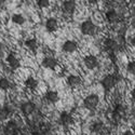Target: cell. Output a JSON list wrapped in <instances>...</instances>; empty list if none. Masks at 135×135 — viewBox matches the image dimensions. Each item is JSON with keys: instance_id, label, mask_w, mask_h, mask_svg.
I'll return each instance as SVG.
<instances>
[{"instance_id": "1", "label": "cell", "mask_w": 135, "mask_h": 135, "mask_svg": "<svg viewBox=\"0 0 135 135\" xmlns=\"http://www.w3.org/2000/svg\"><path fill=\"white\" fill-rule=\"evenodd\" d=\"M120 80V77L118 75H107L106 77L103 78L102 80V85L105 89V91H110V90L116 85V83Z\"/></svg>"}, {"instance_id": "2", "label": "cell", "mask_w": 135, "mask_h": 135, "mask_svg": "<svg viewBox=\"0 0 135 135\" xmlns=\"http://www.w3.org/2000/svg\"><path fill=\"white\" fill-rule=\"evenodd\" d=\"M97 31V27L91 20H86L81 24V32L85 36H93Z\"/></svg>"}, {"instance_id": "3", "label": "cell", "mask_w": 135, "mask_h": 135, "mask_svg": "<svg viewBox=\"0 0 135 135\" xmlns=\"http://www.w3.org/2000/svg\"><path fill=\"white\" fill-rule=\"evenodd\" d=\"M104 46L106 51L109 53V55H112V54L116 55V53L119 51V48H120V44L115 39H111V38H107L104 41Z\"/></svg>"}, {"instance_id": "4", "label": "cell", "mask_w": 135, "mask_h": 135, "mask_svg": "<svg viewBox=\"0 0 135 135\" xmlns=\"http://www.w3.org/2000/svg\"><path fill=\"white\" fill-rule=\"evenodd\" d=\"M98 103H99V98L96 94H90L83 100L84 107L88 109H94L98 105Z\"/></svg>"}, {"instance_id": "5", "label": "cell", "mask_w": 135, "mask_h": 135, "mask_svg": "<svg viewBox=\"0 0 135 135\" xmlns=\"http://www.w3.org/2000/svg\"><path fill=\"white\" fill-rule=\"evenodd\" d=\"M18 133V126L15 121H9L4 128L6 135H16Z\"/></svg>"}, {"instance_id": "6", "label": "cell", "mask_w": 135, "mask_h": 135, "mask_svg": "<svg viewBox=\"0 0 135 135\" xmlns=\"http://www.w3.org/2000/svg\"><path fill=\"white\" fill-rule=\"evenodd\" d=\"M124 115H126V107L122 104L116 105V107L114 109V119L116 121H120V119L122 117H124Z\"/></svg>"}, {"instance_id": "7", "label": "cell", "mask_w": 135, "mask_h": 135, "mask_svg": "<svg viewBox=\"0 0 135 135\" xmlns=\"http://www.w3.org/2000/svg\"><path fill=\"white\" fill-rule=\"evenodd\" d=\"M84 65L88 69H94L98 65V61L95 56L89 55V56H85V59H84Z\"/></svg>"}, {"instance_id": "8", "label": "cell", "mask_w": 135, "mask_h": 135, "mask_svg": "<svg viewBox=\"0 0 135 135\" xmlns=\"http://www.w3.org/2000/svg\"><path fill=\"white\" fill-rule=\"evenodd\" d=\"M35 108H36L35 104L31 102H26L21 105V110L25 116H29L30 114H32V112L35 111Z\"/></svg>"}, {"instance_id": "9", "label": "cell", "mask_w": 135, "mask_h": 135, "mask_svg": "<svg viewBox=\"0 0 135 135\" xmlns=\"http://www.w3.org/2000/svg\"><path fill=\"white\" fill-rule=\"evenodd\" d=\"M106 18H107V21L109 22V23H117V22L120 20V15L116 10L111 9L106 13Z\"/></svg>"}, {"instance_id": "10", "label": "cell", "mask_w": 135, "mask_h": 135, "mask_svg": "<svg viewBox=\"0 0 135 135\" xmlns=\"http://www.w3.org/2000/svg\"><path fill=\"white\" fill-rule=\"evenodd\" d=\"M63 50L66 53H73L77 50V43L73 40H67L64 44H63Z\"/></svg>"}, {"instance_id": "11", "label": "cell", "mask_w": 135, "mask_h": 135, "mask_svg": "<svg viewBox=\"0 0 135 135\" xmlns=\"http://www.w3.org/2000/svg\"><path fill=\"white\" fill-rule=\"evenodd\" d=\"M57 65V61H56L54 57H51V56H48V57H44L42 61V66L46 67V68H50L53 69L55 68V66Z\"/></svg>"}, {"instance_id": "12", "label": "cell", "mask_w": 135, "mask_h": 135, "mask_svg": "<svg viewBox=\"0 0 135 135\" xmlns=\"http://www.w3.org/2000/svg\"><path fill=\"white\" fill-rule=\"evenodd\" d=\"M7 61H8V64L10 65V67H11V68H13V69H16L17 67L20 66V61L17 60V57L13 53H10L8 55Z\"/></svg>"}, {"instance_id": "13", "label": "cell", "mask_w": 135, "mask_h": 135, "mask_svg": "<svg viewBox=\"0 0 135 135\" xmlns=\"http://www.w3.org/2000/svg\"><path fill=\"white\" fill-rule=\"evenodd\" d=\"M46 27L49 31H55L56 29L59 28V24H57V21L53 17H50L47 20L46 22Z\"/></svg>"}, {"instance_id": "14", "label": "cell", "mask_w": 135, "mask_h": 135, "mask_svg": "<svg viewBox=\"0 0 135 135\" xmlns=\"http://www.w3.org/2000/svg\"><path fill=\"white\" fill-rule=\"evenodd\" d=\"M67 82L68 84L71 86V88H76L78 85L81 84V78L79 76H75V75H71L68 77V79H67Z\"/></svg>"}, {"instance_id": "15", "label": "cell", "mask_w": 135, "mask_h": 135, "mask_svg": "<svg viewBox=\"0 0 135 135\" xmlns=\"http://www.w3.org/2000/svg\"><path fill=\"white\" fill-rule=\"evenodd\" d=\"M60 122L64 126H69L73 122V117L71 115H69L68 112H62L60 116Z\"/></svg>"}, {"instance_id": "16", "label": "cell", "mask_w": 135, "mask_h": 135, "mask_svg": "<svg viewBox=\"0 0 135 135\" xmlns=\"http://www.w3.org/2000/svg\"><path fill=\"white\" fill-rule=\"evenodd\" d=\"M63 7L65 9V11H67L68 13H73L75 9H76V2L73 1V0H67L63 3Z\"/></svg>"}, {"instance_id": "17", "label": "cell", "mask_w": 135, "mask_h": 135, "mask_svg": "<svg viewBox=\"0 0 135 135\" xmlns=\"http://www.w3.org/2000/svg\"><path fill=\"white\" fill-rule=\"evenodd\" d=\"M46 98L49 100L50 103H56L57 100L60 99L59 97V93L57 92H55V91H49L46 95Z\"/></svg>"}, {"instance_id": "18", "label": "cell", "mask_w": 135, "mask_h": 135, "mask_svg": "<svg viewBox=\"0 0 135 135\" xmlns=\"http://www.w3.org/2000/svg\"><path fill=\"white\" fill-rule=\"evenodd\" d=\"M25 85L28 88V89H36V86L38 85V81L35 79V78H32V77H29L28 79L25 81Z\"/></svg>"}, {"instance_id": "19", "label": "cell", "mask_w": 135, "mask_h": 135, "mask_svg": "<svg viewBox=\"0 0 135 135\" xmlns=\"http://www.w3.org/2000/svg\"><path fill=\"white\" fill-rule=\"evenodd\" d=\"M25 46H26L29 50L35 51V50L38 48V43H37V40H36V39H28V40L25 41Z\"/></svg>"}, {"instance_id": "20", "label": "cell", "mask_w": 135, "mask_h": 135, "mask_svg": "<svg viewBox=\"0 0 135 135\" xmlns=\"http://www.w3.org/2000/svg\"><path fill=\"white\" fill-rule=\"evenodd\" d=\"M12 22L14 24H18V25H22V24H24V22H25V18L23 15H21V14H14L12 16Z\"/></svg>"}, {"instance_id": "21", "label": "cell", "mask_w": 135, "mask_h": 135, "mask_svg": "<svg viewBox=\"0 0 135 135\" xmlns=\"http://www.w3.org/2000/svg\"><path fill=\"white\" fill-rule=\"evenodd\" d=\"M11 115V110L9 107H2L1 111H0V119L1 120H4L6 118H8L9 116Z\"/></svg>"}, {"instance_id": "22", "label": "cell", "mask_w": 135, "mask_h": 135, "mask_svg": "<svg viewBox=\"0 0 135 135\" xmlns=\"http://www.w3.org/2000/svg\"><path fill=\"white\" fill-rule=\"evenodd\" d=\"M93 132L94 133H102L103 130H104V124L102 122H97V123H94L93 124Z\"/></svg>"}, {"instance_id": "23", "label": "cell", "mask_w": 135, "mask_h": 135, "mask_svg": "<svg viewBox=\"0 0 135 135\" xmlns=\"http://www.w3.org/2000/svg\"><path fill=\"white\" fill-rule=\"evenodd\" d=\"M10 88V82L6 78H1L0 79V89L1 90H8Z\"/></svg>"}, {"instance_id": "24", "label": "cell", "mask_w": 135, "mask_h": 135, "mask_svg": "<svg viewBox=\"0 0 135 135\" xmlns=\"http://www.w3.org/2000/svg\"><path fill=\"white\" fill-rule=\"evenodd\" d=\"M37 4L40 8H48L50 6V1H49V0H38Z\"/></svg>"}, {"instance_id": "25", "label": "cell", "mask_w": 135, "mask_h": 135, "mask_svg": "<svg viewBox=\"0 0 135 135\" xmlns=\"http://www.w3.org/2000/svg\"><path fill=\"white\" fill-rule=\"evenodd\" d=\"M127 70H128V73H130V74H134V73H135V64H134V62H131V63L128 64Z\"/></svg>"}, {"instance_id": "26", "label": "cell", "mask_w": 135, "mask_h": 135, "mask_svg": "<svg viewBox=\"0 0 135 135\" xmlns=\"http://www.w3.org/2000/svg\"><path fill=\"white\" fill-rule=\"evenodd\" d=\"M122 135H134V134H133V132H132V131H127V132L123 133Z\"/></svg>"}, {"instance_id": "27", "label": "cell", "mask_w": 135, "mask_h": 135, "mask_svg": "<svg viewBox=\"0 0 135 135\" xmlns=\"http://www.w3.org/2000/svg\"><path fill=\"white\" fill-rule=\"evenodd\" d=\"M1 49H2V43L0 42V50H1Z\"/></svg>"}, {"instance_id": "28", "label": "cell", "mask_w": 135, "mask_h": 135, "mask_svg": "<svg viewBox=\"0 0 135 135\" xmlns=\"http://www.w3.org/2000/svg\"><path fill=\"white\" fill-rule=\"evenodd\" d=\"M3 2H4V1H0V6H1V4L3 3Z\"/></svg>"}, {"instance_id": "29", "label": "cell", "mask_w": 135, "mask_h": 135, "mask_svg": "<svg viewBox=\"0 0 135 135\" xmlns=\"http://www.w3.org/2000/svg\"><path fill=\"white\" fill-rule=\"evenodd\" d=\"M1 109H2V106H1V105H0V111H1Z\"/></svg>"}]
</instances>
